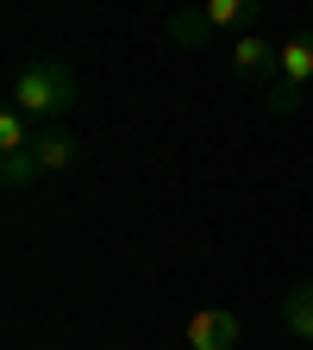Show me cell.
Wrapping results in <instances>:
<instances>
[{"label":"cell","mask_w":313,"mask_h":350,"mask_svg":"<svg viewBox=\"0 0 313 350\" xmlns=\"http://www.w3.org/2000/svg\"><path fill=\"white\" fill-rule=\"evenodd\" d=\"M75 100H82V75L63 63V57H32V63H19L13 69V81H7V107H19L25 119H69L75 113Z\"/></svg>","instance_id":"6da1fadb"},{"label":"cell","mask_w":313,"mask_h":350,"mask_svg":"<svg viewBox=\"0 0 313 350\" xmlns=\"http://www.w3.org/2000/svg\"><path fill=\"white\" fill-rule=\"evenodd\" d=\"M238 338H245V325L226 306H195L188 313V350H238Z\"/></svg>","instance_id":"7a4b0ae2"},{"label":"cell","mask_w":313,"mask_h":350,"mask_svg":"<svg viewBox=\"0 0 313 350\" xmlns=\"http://www.w3.org/2000/svg\"><path fill=\"white\" fill-rule=\"evenodd\" d=\"M276 57H282V44H270V38H263V31H251V38H232V75L238 81H263V88H270L276 81Z\"/></svg>","instance_id":"3957f363"},{"label":"cell","mask_w":313,"mask_h":350,"mask_svg":"<svg viewBox=\"0 0 313 350\" xmlns=\"http://www.w3.org/2000/svg\"><path fill=\"white\" fill-rule=\"evenodd\" d=\"M32 157H38V169H44V175H63V169H75V163H82V144H75V131L44 125L38 138H32Z\"/></svg>","instance_id":"277c9868"},{"label":"cell","mask_w":313,"mask_h":350,"mask_svg":"<svg viewBox=\"0 0 313 350\" xmlns=\"http://www.w3.org/2000/svg\"><path fill=\"white\" fill-rule=\"evenodd\" d=\"M201 13H207L213 31H238V38H251L257 19H263V0H207Z\"/></svg>","instance_id":"5b68a950"},{"label":"cell","mask_w":313,"mask_h":350,"mask_svg":"<svg viewBox=\"0 0 313 350\" xmlns=\"http://www.w3.org/2000/svg\"><path fill=\"white\" fill-rule=\"evenodd\" d=\"M276 75H282V81H295V88H307V81H313V31H295V38L282 44Z\"/></svg>","instance_id":"8992f818"},{"label":"cell","mask_w":313,"mask_h":350,"mask_svg":"<svg viewBox=\"0 0 313 350\" xmlns=\"http://www.w3.org/2000/svg\"><path fill=\"white\" fill-rule=\"evenodd\" d=\"M282 325H288V338L313 344V282H295L282 294Z\"/></svg>","instance_id":"52a82bcc"},{"label":"cell","mask_w":313,"mask_h":350,"mask_svg":"<svg viewBox=\"0 0 313 350\" xmlns=\"http://www.w3.org/2000/svg\"><path fill=\"white\" fill-rule=\"evenodd\" d=\"M163 31H169V44L195 51V44H207V31H213V25H207V13H201V7H182V13H169V19H163Z\"/></svg>","instance_id":"ba28073f"},{"label":"cell","mask_w":313,"mask_h":350,"mask_svg":"<svg viewBox=\"0 0 313 350\" xmlns=\"http://www.w3.org/2000/svg\"><path fill=\"white\" fill-rule=\"evenodd\" d=\"M38 175H44V169H38L32 150H7V157H0V188H7V194H25Z\"/></svg>","instance_id":"9c48e42d"},{"label":"cell","mask_w":313,"mask_h":350,"mask_svg":"<svg viewBox=\"0 0 313 350\" xmlns=\"http://www.w3.org/2000/svg\"><path fill=\"white\" fill-rule=\"evenodd\" d=\"M32 138H38L32 119L19 107H0V157H7V150H32Z\"/></svg>","instance_id":"30bf717a"},{"label":"cell","mask_w":313,"mask_h":350,"mask_svg":"<svg viewBox=\"0 0 313 350\" xmlns=\"http://www.w3.org/2000/svg\"><path fill=\"white\" fill-rule=\"evenodd\" d=\"M301 94H307V88H295V81H282V75H276L270 88H263V113H276V119H288V113H301V107H307Z\"/></svg>","instance_id":"8fae6325"}]
</instances>
